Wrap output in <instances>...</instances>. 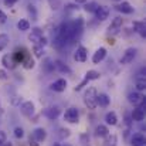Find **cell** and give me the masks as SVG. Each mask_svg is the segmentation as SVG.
Instances as JSON below:
<instances>
[{
    "label": "cell",
    "instance_id": "23",
    "mask_svg": "<svg viewBox=\"0 0 146 146\" xmlns=\"http://www.w3.org/2000/svg\"><path fill=\"white\" fill-rule=\"evenodd\" d=\"M70 136H71V131L70 129H67V128H58V131H57V138L58 139L64 141V139H68Z\"/></svg>",
    "mask_w": 146,
    "mask_h": 146
},
{
    "label": "cell",
    "instance_id": "6",
    "mask_svg": "<svg viewBox=\"0 0 146 146\" xmlns=\"http://www.w3.org/2000/svg\"><path fill=\"white\" fill-rule=\"evenodd\" d=\"M20 112H21L24 116L31 118V116L34 115V112H36V106H34V104H33L31 101H26V102L21 104V106H20Z\"/></svg>",
    "mask_w": 146,
    "mask_h": 146
},
{
    "label": "cell",
    "instance_id": "43",
    "mask_svg": "<svg viewBox=\"0 0 146 146\" xmlns=\"http://www.w3.org/2000/svg\"><path fill=\"white\" fill-rule=\"evenodd\" d=\"M74 1H75L77 4H80V3H81V4H84V3H87L88 0H74Z\"/></svg>",
    "mask_w": 146,
    "mask_h": 146
},
{
    "label": "cell",
    "instance_id": "39",
    "mask_svg": "<svg viewBox=\"0 0 146 146\" xmlns=\"http://www.w3.org/2000/svg\"><path fill=\"white\" fill-rule=\"evenodd\" d=\"M6 20H7V16L0 10V23H6Z\"/></svg>",
    "mask_w": 146,
    "mask_h": 146
},
{
    "label": "cell",
    "instance_id": "33",
    "mask_svg": "<svg viewBox=\"0 0 146 146\" xmlns=\"http://www.w3.org/2000/svg\"><path fill=\"white\" fill-rule=\"evenodd\" d=\"M14 136H16L17 139H21V138H24V131H23V128H20V126L14 128Z\"/></svg>",
    "mask_w": 146,
    "mask_h": 146
},
{
    "label": "cell",
    "instance_id": "27",
    "mask_svg": "<svg viewBox=\"0 0 146 146\" xmlns=\"http://www.w3.org/2000/svg\"><path fill=\"white\" fill-rule=\"evenodd\" d=\"M99 72L98 71H95V70H90L87 74H85V80L90 82V81H95V80H99Z\"/></svg>",
    "mask_w": 146,
    "mask_h": 146
},
{
    "label": "cell",
    "instance_id": "4",
    "mask_svg": "<svg viewBox=\"0 0 146 146\" xmlns=\"http://www.w3.org/2000/svg\"><path fill=\"white\" fill-rule=\"evenodd\" d=\"M122 24H123V19L122 17H115L112 20V23L109 24V27H108V34H111V36L118 34L122 29Z\"/></svg>",
    "mask_w": 146,
    "mask_h": 146
},
{
    "label": "cell",
    "instance_id": "17",
    "mask_svg": "<svg viewBox=\"0 0 146 146\" xmlns=\"http://www.w3.org/2000/svg\"><path fill=\"white\" fill-rule=\"evenodd\" d=\"M133 29L135 31L141 36V37H146V26H145V21H133Z\"/></svg>",
    "mask_w": 146,
    "mask_h": 146
},
{
    "label": "cell",
    "instance_id": "8",
    "mask_svg": "<svg viewBox=\"0 0 146 146\" xmlns=\"http://www.w3.org/2000/svg\"><path fill=\"white\" fill-rule=\"evenodd\" d=\"M109 13H111V10H109V7H106V6H98V9L95 10V17H97V20L99 21H105L108 17H109Z\"/></svg>",
    "mask_w": 146,
    "mask_h": 146
},
{
    "label": "cell",
    "instance_id": "15",
    "mask_svg": "<svg viewBox=\"0 0 146 146\" xmlns=\"http://www.w3.org/2000/svg\"><path fill=\"white\" fill-rule=\"evenodd\" d=\"M105 57H106V48L99 47V48L94 52V55H92V62H94V64H99Z\"/></svg>",
    "mask_w": 146,
    "mask_h": 146
},
{
    "label": "cell",
    "instance_id": "22",
    "mask_svg": "<svg viewBox=\"0 0 146 146\" xmlns=\"http://www.w3.org/2000/svg\"><path fill=\"white\" fill-rule=\"evenodd\" d=\"M105 122H106L108 125H111V126H115V125L118 123L116 113H115V112H108V113L105 115Z\"/></svg>",
    "mask_w": 146,
    "mask_h": 146
},
{
    "label": "cell",
    "instance_id": "12",
    "mask_svg": "<svg viewBox=\"0 0 146 146\" xmlns=\"http://www.w3.org/2000/svg\"><path fill=\"white\" fill-rule=\"evenodd\" d=\"M128 101H129L132 105H141V104L145 101V97H143L139 91H136V92L128 94Z\"/></svg>",
    "mask_w": 146,
    "mask_h": 146
},
{
    "label": "cell",
    "instance_id": "24",
    "mask_svg": "<svg viewBox=\"0 0 146 146\" xmlns=\"http://www.w3.org/2000/svg\"><path fill=\"white\" fill-rule=\"evenodd\" d=\"M98 6H99V4H98L97 1H87V3H84V10H85L87 13H95Z\"/></svg>",
    "mask_w": 146,
    "mask_h": 146
},
{
    "label": "cell",
    "instance_id": "16",
    "mask_svg": "<svg viewBox=\"0 0 146 146\" xmlns=\"http://www.w3.org/2000/svg\"><path fill=\"white\" fill-rule=\"evenodd\" d=\"M131 145L132 146H145V136H143V133H141V132L135 133V135L132 136V139H131Z\"/></svg>",
    "mask_w": 146,
    "mask_h": 146
},
{
    "label": "cell",
    "instance_id": "35",
    "mask_svg": "<svg viewBox=\"0 0 146 146\" xmlns=\"http://www.w3.org/2000/svg\"><path fill=\"white\" fill-rule=\"evenodd\" d=\"M29 13L33 14V20H36V17H37V11H36V7H34L33 4H29Z\"/></svg>",
    "mask_w": 146,
    "mask_h": 146
},
{
    "label": "cell",
    "instance_id": "14",
    "mask_svg": "<svg viewBox=\"0 0 146 146\" xmlns=\"http://www.w3.org/2000/svg\"><path fill=\"white\" fill-rule=\"evenodd\" d=\"M37 142H44L47 139V131L44 128H36L33 131V135H31Z\"/></svg>",
    "mask_w": 146,
    "mask_h": 146
},
{
    "label": "cell",
    "instance_id": "45",
    "mask_svg": "<svg viewBox=\"0 0 146 146\" xmlns=\"http://www.w3.org/2000/svg\"><path fill=\"white\" fill-rule=\"evenodd\" d=\"M52 146H71V145H68V143H65V145L64 143H54Z\"/></svg>",
    "mask_w": 146,
    "mask_h": 146
},
{
    "label": "cell",
    "instance_id": "25",
    "mask_svg": "<svg viewBox=\"0 0 146 146\" xmlns=\"http://www.w3.org/2000/svg\"><path fill=\"white\" fill-rule=\"evenodd\" d=\"M21 64H23V67H24L26 70H31V68H34V60L31 58V55H26V57L23 58Z\"/></svg>",
    "mask_w": 146,
    "mask_h": 146
},
{
    "label": "cell",
    "instance_id": "41",
    "mask_svg": "<svg viewBox=\"0 0 146 146\" xmlns=\"http://www.w3.org/2000/svg\"><path fill=\"white\" fill-rule=\"evenodd\" d=\"M4 3H6V6H11L16 3V0H4Z\"/></svg>",
    "mask_w": 146,
    "mask_h": 146
},
{
    "label": "cell",
    "instance_id": "37",
    "mask_svg": "<svg viewBox=\"0 0 146 146\" xmlns=\"http://www.w3.org/2000/svg\"><path fill=\"white\" fill-rule=\"evenodd\" d=\"M6 141H7L6 132H4V131H0V143H3V142H6Z\"/></svg>",
    "mask_w": 146,
    "mask_h": 146
},
{
    "label": "cell",
    "instance_id": "28",
    "mask_svg": "<svg viewBox=\"0 0 146 146\" xmlns=\"http://www.w3.org/2000/svg\"><path fill=\"white\" fill-rule=\"evenodd\" d=\"M7 46H9V36L7 34H0V51H3Z\"/></svg>",
    "mask_w": 146,
    "mask_h": 146
},
{
    "label": "cell",
    "instance_id": "30",
    "mask_svg": "<svg viewBox=\"0 0 146 146\" xmlns=\"http://www.w3.org/2000/svg\"><path fill=\"white\" fill-rule=\"evenodd\" d=\"M136 90H138L139 92L145 91L146 90V81L145 80H138V81H136Z\"/></svg>",
    "mask_w": 146,
    "mask_h": 146
},
{
    "label": "cell",
    "instance_id": "29",
    "mask_svg": "<svg viewBox=\"0 0 146 146\" xmlns=\"http://www.w3.org/2000/svg\"><path fill=\"white\" fill-rule=\"evenodd\" d=\"M33 52H34V55H36L37 58H41V57L44 55V47L40 46V44H36V46H34V50H33Z\"/></svg>",
    "mask_w": 146,
    "mask_h": 146
},
{
    "label": "cell",
    "instance_id": "21",
    "mask_svg": "<svg viewBox=\"0 0 146 146\" xmlns=\"http://www.w3.org/2000/svg\"><path fill=\"white\" fill-rule=\"evenodd\" d=\"M54 68H55V70H58L60 72H67V74H70V72H71L70 67H67V65H65L62 61H60V60L54 61Z\"/></svg>",
    "mask_w": 146,
    "mask_h": 146
},
{
    "label": "cell",
    "instance_id": "13",
    "mask_svg": "<svg viewBox=\"0 0 146 146\" xmlns=\"http://www.w3.org/2000/svg\"><path fill=\"white\" fill-rule=\"evenodd\" d=\"M41 37H43V31H41V29H38V27L33 29L31 33L29 34V40H30L31 43H34V44H38L40 40H41Z\"/></svg>",
    "mask_w": 146,
    "mask_h": 146
},
{
    "label": "cell",
    "instance_id": "40",
    "mask_svg": "<svg viewBox=\"0 0 146 146\" xmlns=\"http://www.w3.org/2000/svg\"><path fill=\"white\" fill-rule=\"evenodd\" d=\"M19 101H20V97H14L13 99H11V104H13V105H17Z\"/></svg>",
    "mask_w": 146,
    "mask_h": 146
},
{
    "label": "cell",
    "instance_id": "18",
    "mask_svg": "<svg viewBox=\"0 0 146 146\" xmlns=\"http://www.w3.org/2000/svg\"><path fill=\"white\" fill-rule=\"evenodd\" d=\"M1 64H3V67H4V68H7V70H13V68L16 67L14 60H13L9 54L3 55V58H1Z\"/></svg>",
    "mask_w": 146,
    "mask_h": 146
},
{
    "label": "cell",
    "instance_id": "1",
    "mask_svg": "<svg viewBox=\"0 0 146 146\" xmlns=\"http://www.w3.org/2000/svg\"><path fill=\"white\" fill-rule=\"evenodd\" d=\"M97 90L94 88V87H90L87 91H85V94H84V104L87 105V108L88 109H95L98 105H97Z\"/></svg>",
    "mask_w": 146,
    "mask_h": 146
},
{
    "label": "cell",
    "instance_id": "10",
    "mask_svg": "<svg viewBox=\"0 0 146 146\" xmlns=\"http://www.w3.org/2000/svg\"><path fill=\"white\" fill-rule=\"evenodd\" d=\"M87 57H88V51L82 46H80L78 48L75 50V52H74V60L78 61V62H85L87 61Z\"/></svg>",
    "mask_w": 146,
    "mask_h": 146
},
{
    "label": "cell",
    "instance_id": "31",
    "mask_svg": "<svg viewBox=\"0 0 146 146\" xmlns=\"http://www.w3.org/2000/svg\"><path fill=\"white\" fill-rule=\"evenodd\" d=\"M108 138V141H106V143H108V146H116V142H118V138H116V135H108L106 136Z\"/></svg>",
    "mask_w": 146,
    "mask_h": 146
},
{
    "label": "cell",
    "instance_id": "36",
    "mask_svg": "<svg viewBox=\"0 0 146 146\" xmlns=\"http://www.w3.org/2000/svg\"><path fill=\"white\" fill-rule=\"evenodd\" d=\"M0 80H1V81L9 80V72H7L6 70H0Z\"/></svg>",
    "mask_w": 146,
    "mask_h": 146
},
{
    "label": "cell",
    "instance_id": "34",
    "mask_svg": "<svg viewBox=\"0 0 146 146\" xmlns=\"http://www.w3.org/2000/svg\"><path fill=\"white\" fill-rule=\"evenodd\" d=\"M65 10L67 11H74V10H78V4L75 3V4H65Z\"/></svg>",
    "mask_w": 146,
    "mask_h": 146
},
{
    "label": "cell",
    "instance_id": "7",
    "mask_svg": "<svg viewBox=\"0 0 146 146\" xmlns=\"http://www.w3.org/2000/svg\"><path fill=\"white\" fill-rule=\"evenodd\" d=\"M67 80H64V78H58V80H55L51 85H50V88H51V91H54V92H64L65 90H67Z\"/></svg>",
    "mask_w": 146,
    "mask_h": 146
},
{
    "label": "cell",
    "instance_id": "46",
    "mask_svg": "<svg viewBox=\"0 0 146 146\" xmlns=\"http://www.w3.org/2000/svg\"><path fill=\"white\" fill-rule=\"evenodd\" d=\"M113 1H122V0H113Z\"/></svg>",
    "mask_w": 146,
    "mask_h": 146
},
{
    "label": "cell",
    "instance_id": "32",
    "mask_svg": "<svg viewBox=\"0 0 146 146\" xmlns=\"http://www.w3.org/2000/svg\"><path fill=\"white\" fill-rule=\"evenodd\" d=\"M48 4L52 10H58L61 7V1L60 0H48Z\"/></svg>",
    "mask_w": 146,
    "mask_h": 146
},
{
    "label": "cell",
    "instance_id": "3",
    "mask_svg": "<svg viewBox=\"0 0 146 146\" xmlns=\"http://www.w3.org/2000/svg\"><path fill=\"white\" fill-rule=\"evenodd\" d=\"M132 121L135 122H142L145 119V101L141 104V105H136V108L132 111V115H131Z\"/></svg>",
    "mask_w": 146,
    "mask_h": 146
},
{
    "label": "cell",
    "instance_id": "44",
    "mask_svg": "<svg viewBox=\"0 0 146 146\" xmlns=\"http://www.w3.org/2000/svg\"><path fill=\"white\" fill-rule=\"evenodd\" d=\"M87 139H88V136H87V135H82V136H81V141H82L84 143H85V141H87Z\"/></svg>",
    "mask_w": 146,
    "mask_h": 146
},
{
    "label": "cell",
    "instance_id": "9",
    "mask_svg": "<svg viewBox=\"0 0 146 146\" xmlns=\"http://www.w3.org/2000/svg\"><path fill=\"white\" fill-rule=\"evenodd\" d=\"M60 113H61V109L58 108V106H48V108H46L44 111H43V115L46 116V118H48V119H57L58 116H60Z\"/></svg>",
    "mask_w": 146,
    "mask_h": 146
},
{
    "label": "cell",
    "instance_id": "20",
    "mask_svg": "<svg viewBox=\"0 0 146 146\" xmlns=\"http://www.w3.org/2000/svg\"><path fill=\"white\" fill-rule=\"evenodd\" d=\"M95 135L98 138H106L109 135V129L106 125H98L95 128Z\"/></svg>",
    "mask_w": 146,
    "mask_h": 146
},
{
    "label": "cell",
    "instance_id": "11",
    "mask_svg": "<svg viewBox=\"0 0 146 146\" xmlns=\"http://www.w3.org/2000/svg\"><path fill=\"white\" fill-rule=\"evenodd\" d=\"M116 10L118 11H121L122 14H132L133 11H135V7L131 4V3H128V1H121L118 6H116Z\"/></svg>",
    "mask_w": 146,
    "mask_h": 146
},
{
    "label": "cell",
    "instance_id": "2",
    "mask_svg": "<svg viewBox=\"0 0 146 146\" xmlns=\"http://www.w3.org/2000/svg\"><path fill=\"white\" fill-rule=\"evenodd\" d=\"M64 121L68 122V123H77L80 121V111L74 106L68 108L64 113Z\"/></svg>",
    "mask_w": 146,
    "mask_h": 146
},
{
    "label": "cell",
    "instance_id": "26",
    "mask_svg": "<svg viewBox=\"0 0 146 146\" xmlns=\"http://www.w3.org/2000/svg\"><path fill=\"white\" fill-rule=\"evenodd\" d=\"M17 29H19L20 31H27V30H30V21L26 20V19L19 20V21H17Z\"/></svg>",
    "mask_w": 146,
    "mask_h": 146
},
{
    "label": "cell",
    "instance_id": "38",
    "mask_svg": "<svg viewBox=\"0 0 146 146\" xmlns=\"http://www.w3.org/2000/svg\"><path fill=\"white\" fill-rule=\"evenodd\" d=\"M29 143H30V146H40V145H38L40 142H37V141H36L33 136H30V141H29Z\"/></svg>",
    "mask_w": 146,
    "mask_h": 146
},
{
    "label": "cell",
    "instance_id": "19",
    "mask_svg": "<svg viewBox=\"0 0 146 146\" xmlns=\"http://www.w3.org/2000/svg\"><path fill=\"white\" fill-rule=\"evenodd\" d=\"M111 104V98L108 97L106 94H99L97 95V105H99L101 108H106Z\"/></svg>",
    "mask_w": 146,
    "mask_h": 146
},
{
    "label": "cell",
    "instance_id": "42",
    "mask_svg": "<svg viewBox=\"0 0 146 146\" xmlns=\"http://www.w3.org/2000/svg\"><path fill=\"white\" fill-rule=\"evenodd\" d=\"M0 146H13V143H11V142H7V141H6V142L0 143Z\"/></svg>",
    "mask_w": 146,
    "mask_h": 146
},
{
    "label": "cell",
    "instance_id": "5",
    "mask_svg": "<svg viewBox=\"0 0 146 146\" xmlns=\"http://www.w3.org/2000/svg\"><path fill=\"white\" fill-rule=\"evenodd\" d=\"M136 54H138V50L135 48V47H129V48H126V51L123 52V55H122V58H121V64H123V65L131 64V62L135 60Z\"/></svg>",
    "mask_w": 146,
    "mask_h": 146
}]
</instances>
